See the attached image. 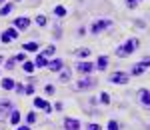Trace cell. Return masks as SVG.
<instances>
[{"label": "cell", "mask_w": 150, "mask_h": 130, "mask_svg": "<svg viewBox=\"0 0 150 130\" xmlns=\"http://www.w3.org/2000/svg\"><path fill=\"white\" fill-rule=\"evenodd\" d=\"M136 48H138V38H128L124 44H120V46L116 48V56L118 58H128L130 54H134L136 52Z\"/></svg>", "instance_id": "cell-1"}, {"label": "cell", "mask_w": 150, "mask_h": 130, "mask_svg": "<svg viewBox=\"0 0 150 130\" xmlns=\"http://www.w3.org/2000/svg\"><path fill=\"white\" fill-rule=\"evenodd\" d=\"M112 26V20H108V18H102V20H94L90 24V34H100L104 32L106 28H110Z\"/></svg>", "instance_id": "cell-2"}, {"label": "cell", "mask_w": 150, "mask_h": 130, "mask_svg": "<svg viewBox=\"0 0 150 130\" xmlns=\"http://www.w3.org/2000/svg\"><path fill=\"white\" fill-rule=\"evenodd\" d=\"M94 86H96V80H94V78H90V76L80 78L78 82L74 84V88H76V90H80V92H84V90H90V88H94Z\"/></svg>", "instance_id": "cell-3"}, {"label": "cell", "mask_w": 150, "mask_h": 130, "mask_svg": "<svg viewBox=\"0 0 150 130\" xmlns=\"http://www.w3.org/2000/svg\"><path fill=\"white\" fill-rule=\"evenodd\" d=\"M108 80L112 84H126L130 80V74L128 72H112L110 76H108Z\"/></svg>", "instance_id": "cell-4"}, {"label": "cell", "mask_w": 150, "mask_h": 130, "mask_svg": "<svg viewBox=\"0 0 150 130\" xmlns=\"http://www.w3.org/2000/svg\"><path fill=\"white\" fill-rule=\"evenodd\" d=\"M146 68H150V58H144V60H140V62H136V64L132 66L130 74H132V76H140Z\"/></svg>", "instance_id": "cell-5"}, {"label": "cell", "mask_w": 150, "mask_h": 130, "mask_svg": "<svg viewBox=\"0 0 150 130\" xmlns=\"http://www.w3.org/2000/svg\"><path fill=\"white\" fill-rule=\"evenodd\" d=\"M138 102H140L144 108H148V110H150V90H146V88H140V90H138Z\"/></svg>", "instance_id": "cell-6"}, {"label": "cell", "mask_w": 150, "mask_h": 130, "mask_svg": "<svg viewBox=\"0 0 150 130\" xmlns=\"http://www.w3.org/2000/svg\"><path fill=\"white\" fill-rule=\"evenodd\" d=\"M92 70H94L92 62H86V60H84V62H78V64H76V72H78V74H90Z\"/></svg>", "instance_id": "cell-7"}, {"label": "cell", "mask_w": 150, "mask_h": 130, "mask_svg": "<svg viewBox=\"0 0 150 130\" xmlns=\"http://www.w3.org/2000/svg\"><path fill=\"white\" fill-rule=\"evenodd\" d=\"M28 26H30V18H26V16L14 18V28H16V30H26Z\"/></svg>", "instance_id": "cell-8"}, {"label": "cell", "mask_w": 150, "mask_h": 130, "mask_svg": "<svg viewBox=\"0 0 150 130\" xmlns=\"http://www.w3.org/2000/svg\"><path fill=\"white\" fill-rule=\"evenodd\" d=\"M46 68H50V72H60L62 68H64V62H62L60 58H54V60H50V62H48Z\"/></svg>", "instance_id": "cell-9"}, {"label": "cell", "mask_w": 150, "mask_h": 130, "mask_svg": "<svg viewBox=\"0 0 150 130\" xmlns=\"http://www.w3.org/2000/svg\"><path fill=\"white\" fill-rule=\"evenodd\" d=\"M64 128L66 130H80V122L74 118H64Z\"/></svg>", "instance_id": "cell-10"}, {"label": "cell", "mask_w": 150, "mask_h": 130, "mask_svg": "<svg viewBox=\"0 0 150 130\" xmlns=\"http://www.w3.org/2000/svg\"><path fill=\"white\" fill-rule=\"evenodd\" d=\"M12 110H14V106H12L10 100H4V102H0V114H10Z\"/></svg>", "instance_id": "cell-11"}, {"label": "cell", "mask_w": 150, "mask_h": 130, "mask_svg": "<svg viewBox=\"0 0 150 130\" xmlns=\"http://www.w3.org/2000/svg\"><path fill=\"white\" fill-rule=\"evenodd\" d=\"M106 66H108V56H98L96 64H94V68H98V70H106Z\"/></svg>", "instance_id": "cell-12"}, {"label": "cell", "mask_w": 150, "mask_h": 130, "mask_svg": "<svg viewBox=\"0 0 150 130\" xmlns=\"http://www.w3.org/2000/svg\"><path fill=\"white\" fill-rule=\"evenodd\" d=\"M34 66H36V68H46V66H48V58H46V56H42V54H38L36 60H34Z\"/></svg>", "instance_id": "cell-13"}, {"label": "cell", "mask_w": 150, "mask_h": 130, "mask_svg": "<svg viewBox=\"0 0 150 130\" xmlns=\"http://www.w3.org/2000/svg\"><path fill=\"white\" fill-rule=\"evenodd\" d=\"M20 118H22V114H20L18 110H12L10 112V124L12 126H18V124H20Z\"/></svg>", "instance_id": "cell-14"}, {"label": "cell", "mask_w": 150, "mask_h": 130, "mask_svg": "<svg viewBox=\"0 0 150 130\" xmlns=\"http://www.w3.org/2000/svg\"><path fill=\"white\" fill-rule=\"evenodd\" d=\"M0 84H2V88H4V90H14V86H16L12 78H2Z\"/></svg>", "instance_id": "cell-15"}, {"label": "cell", "mask_w": 150, "mask_h": 130, "mask_svg": "<svg viewBox=\"0 0 150 130\" xmlns=\"http://www.w3.org/2000/svg\"><path fill=\"white\" fill-rule=\"evenodd\" d=\"M4 34L8 36V38H10V40H16V38H18V30H16V28H14V26H12V28H8V30H4Z\"/></svg>", "instance_id": "cell-16"}, {"label": "cell", "mask_w": 150, "mask_h": 130, "mask_svg": "<svg viewBox=\"0 0 150 130\" xmlns=\"http://www.w3.org/2000/svg\"><path fill=\"white\" fill-rule=\"evenodd\" d=\"M34 62H22V70L26 72V74H32V72H34Z\"/></svg>", "instance_id": "cell-17"}, {"label": "cell", "mask_w": 150, "mask_h": 130, "mask_svg": "<svg viewBox=\"0 0 150 130\" xmlns=\"http://www.w3.org/2000/svg\"><path fill=\"white\" fill-rule=\"evenodd\" d=\"M22 48L26 52H36V50H38V42H26Z\"/></svg>", "instance_id": "cell-18"}, {"label": "cell", "mask_w": 150, "mask_h": 130, "mask_svg": "<svg viewBox=\"0 0 150 130\" xmlns=\"http://www.w3.org/2000/svg\"><path fill=\"white\" fill-rule=\"evenodd\" d=\"M70 76H72V72H70L68 68H66V70H60V80H62V82H68Z\"/></svg>", "instance_id": "cell-19"}, {"label": "cell", "mask_w": 150, "mask_h": 130, "mask_svg": "<svg viewBox=\"0 0 150 130\" xmlns=\"http://www.w3.org/2000/svg\"><path fill=\"white\" fill-rule=\"evenodd\" d=\"M12 12V4H4V6H0V16H8Z\"/></svg>", "instance_id": "cell-20"}, {"label": "cell", "mask_w": 150, "mask_h": 130, "mask_svg": "<svg viewBox=\"0 0 150 130\" xmlns=\"http://www.w3.org/2000/svg\"><path fill=\"white\" fill-rule=\"evenodd\" d=\"M34 106H36V108H44V110H46L48 102L44 100V98H34Z\"/></svg>", "instance_id": "cell-21"}, {"label": "cell", "mask_w": 150, "mask_h": 130, "mask_svg": "<svg viewBox=\"0 0 150 130\" xmlns=\"http://www.w3.org/2000/svg\"><path fill=\"white\" fill-rule=\"evenodd\" d=\"M54 52H56V48L52 46V44H48V46H46V50L42 52V56H46V58H48V56H54Z\"/></svg>", "instance_id": "cell-22"}, {"label": "cell", "mask_w": 150, "mask_h": 130, "mask_svg": "<svg viewBox=\"0 0 150 130\" xmlns=\"http://www.w3.org/2000/svg\"><path fill=\"white\" fill-rule=\"evenodd\" d=\"M88 54H90L88 48H78V50H76V56H78V58H86Z\"/></svg>", "instance_id": "cell-23"}, {"label": "cell", "mask_w": 150, "mask_h": 130, "mask_svg": "<svg viewBox=\"0 0 150 130\" xmlns=\"http://www.w3.org/2000/svg\"><path fill=\"white\" fill-rule=\"evenodd\" d=\"M46 16H44V14H38V16H36V24H38V26H46Z\"/></svg>", "instance_id": "cell-24"}, {"label": "cell", "mask_w": 150, "mask_h": 130, "mask_svg": "<svg viewBox=\"0 0 150 130\" xmlns=\"http://www.w3.org/2000/svg\"><path fill=\"white\" fill-rule=\"evenodd\" d=\"M54 14H56V16H66V8H64V6H56V8H54Z\"/></svg>", "instance_id": "cell-25"}, {"label": "cell", "mask_w": 150, "mask_h": 130, "mask_svg": "<svg viewBox=\"0 0 150 130\" xmlns=\"http://www.w3.org/2000/svg\"><path fill=\"white\" fill-rule=\"evenodd\" d=\"M100 102H102V104H110V94H108V92H102V94H100Z\"/></svg>", "instance_id": "cell-26"}, {"label": "cell", "mask_w": 150, "mask_h": 130, "mask_svg": "<svg viewBox=\"0 0 150 130\" xmlns=\"http://www.w3.org/2000/svg\"><path fill=\"white\" fill-rule=\"evenodd\" d=\"M14 64H16V60H14V56H12L10 60H6V66H4V68H6V70H12V68H14Z\"/></svg>", "instance_id": "cell-27"}, {"label": "cell", "mask_w": 150, "mask_h": 130, "mask_svg": "<svg viewBox=\"0 0 150 130\" xmlns=\"http://www.w3.org/2000/svg\"><path fill=\"white\" fill-rule=\"evenodd\" d=\"M86 130H102V128H100V124H96V122H90V124H86Z\"/></svg>", "instance_id": "cell-28"}, {"label": "cell", "mask_w": 150, "mask_h": 130, "mask_svg": "<svg viewBox=\"0 0 150 130\" xmlns=\"http://www.w3.org/2000/svg\"><path fill=\"white\" fill-rule=\"evenodd\" d=\"M44 92H46L48 96H52L54 94V86H52V84H46V86H44Z\"/></svg>", "instance_id": "cell-29"}, {"label": "cell", "mask_w": 150, "mask_h": 130, "mask_svg": "<svg viewBox=\"0 0 150 130\" xmlns=\"http://www.w3.org/2000/svg\"><path fill=\"white\" fill-rule=\"evenodd\" d=\"M26 120H28V124H34V122H36V114H34V112H30V114L26 116Z\"/></svg>", "instance_id": "cell-30"}, {"label": "cell", "mask_w": 150, "mask_h": 130, "mask_svg": "<svg viewBox=\"0 0 150 130\" xmlns=\"http://www.w3.org/2000/svg\"><path fill=\"white\" fill-rule=\"evenodd\" d=\"M108 130H118V122L116 120H110L108 122Z\"/></svg>", "instance_id": "cell-31"}, {"label": "cell", "mask_w": 150, "mask_h": 130, "mask_svg": "<svg viewBox=\"0 0 150 130\" xmlns=\"http://www.w3.org/2000/svg\"><path fill=\"white\" fill-rule=\"evenodd\" d=\"M136 4H138V0H126V6H128V8H136Z\"/></svg>", "instance_id": "cell-32"}, {"label": "cell", "mask_w": 150, "mask_h": 130, "mask_svg": "<svg viewBox=\"0 0 150 130\" xmlns=\"http://www.w3.org/2000/svg\"><path fill=\"white\" fill-rule=\"evenodd\" d=\"M24 92H26V94H34V84H28Z\"/></svg>", "instance_id": "cell-33"}, {"label": "cell", "mask_w": 150, "mask_h": 130, "mask_svg": "<svg viewBox=\"0 0 150 130\" xmlns=\"http://www.w3.org/2000/svg\"><path fill=\"white\" fill-rule=\"evenodd\" d=\"M0 40H2V44H8V42H10V38H8V36L4 34V32L0 34Z\"/></svg>", "instance_id": "cell-34"}, {"label": "cell", "mask_w": 150, "mask_h": 130, "mask_svg": "<svg viewBox=\"0 0 150 130\" xmlns=\"http://www.w3.org/2000/svg\"><path fill=\"white\" fill-rule=\"evenodd\" d=\"M14 60H16V62H26V60H24V54H16Z\"/></svg>", "instance_id": "cell-35"}, {"label": "cell", "mask_w": 150, "mask_h": 130, "mask_svg": "<svg viewBox=\"0 0 150 130\" xmlns=\"http://www.w3.org/2000/svg\"><path fill=\"white\" fill-rule=\"evenodd\" d=\"M14 90H16V92H18V94H20V92H24L22 84H16V86H14Z\"/></svg>", "instance_id": "cell-36"}, {"label": "cell", "mask_w": 150, "mask_h": 130, "mask_svg": "<svg viewBox=\"0 0 150 130\" xmlns=\"http://www.w3.org/2000/svg\"><path fill=\"white\" fill-rule=\"evenodd\" d=\"M18 130H30V126H18Z\"/></svg>", "instance_id": "cell-37"}, {"label": "cell", "mask_w": 150, "mask_h": 130, "mask_svg": "<svg viewBox=\"0 0 150 130\" xmlns=\"http://www.w3.org/2000/svg\"><path fill=\"white\" fill-rule=\"evenodd\" d=\"M4 126H6V124H4V122L0 120V130H4Z\"/></svg>", "instance_id": "cell-38"}, {"label": "cell", "mask_w": 150, "mask_h": 130, "mask_svg": "<svg viewBox=\"0 0 150 130\" xmlns=\"http://www.w3.org/2000/svg\"><path fill=\"white\" fill-rule=\"evenodd\" d=\"M0 2H6V0H0Z\"/></svg>", "instance_id": "cell-39"}, {"label": "cell", "mask_w": 150, "mask_h": 130, "mask_svg": "<svg viewBox=\"0 0 150 130\" xmlns=\"http://www.w3.org/2000/svg\"><path fill=\"white\" fill-rule=\"evenodd\" d=\"M16 2H22V0H16Z\"/></svg>", "instance_id": "cell-40"}]
</instances>
